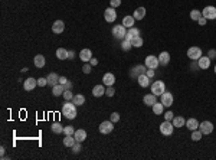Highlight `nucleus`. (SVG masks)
I'll use <instances>...</instances> for the list:
<instances>
[{
    "instance_id": "obj_49",
    "label": "nucleus",
    "mask_w": 216,
    "mask_h": 160,
    "mask_svg": "<svg viewBox=\"0 0 216 160\" xmlns=\"http://www.w3.org/2000/svg\"><path fill=\"white\" fill-rule=\"evenodd\" d=\"M190 68H192V69H200V68H199V62H197V61H192V64H190Z\"/></svg>"
},
{
    "instance_id": "obj_40",
    "label": "nucleus",
    "mask_w": 216,
    "mask_h": 160,
    "mask_svg": "<svg viewBox=\"0 0 216 160\" xmlns=\"http://www.w3.org/2000/svg\"><path fill=\"white\" fill-rule=\"evenodd\" d=\"M74 133H75V128L72 127V126L64 127V134H65V136H74Z\"/></svg>"
},
{
    "instance_id": "obj_4",
    "label": "nucleus",
    "mask_w": 216,
    "mask_h": 160,
    "mask_svg": "<svg viewBox=\"0 0 216 160\" xmlns=\"http://www.w3.org/2000/svg\"><path fill=\"white\" fill-rule=\"evenodd\" d=\"M200 57H202V49L199 46H192L187 49V58L190 61H197Z\"/></svg>"
},
{
    "instance_id": "obj_57",
    "label": "nucleus",
    "mask_w": 216,
    "mask_h": 160,
    "mask_svg": "<svg viewBox=\"0 0 216 160\" xmlns=\"http://www.w3.org/2000/svg\"><path fill=\"white\" fill-rule=\"evenodd\" d=\"M71 88H72V84H71L69 81H68V82L65 84V90H71Z\"/></svg>"
},
{
    "instance_id": "obj_17",
    "label": "nucleus",
    "mask_w": 216,
    "mask_h": 160,
    "mask_svg": "<svg viewBox=\"0 0 216 160\" xmlns=\"http://www.w3.org/2000/svg\"><path fill=\"white\" fill-rule=\"evenodd\" d=\"M102 82H104V85H107V87H113L114 82H115V76H114V74L107 72V74L102 76Z\"/></svg>"
},
{
    "instance_id": "obj_21",
    "label": "nucleus",
    "mask_w": 216,
    "mask_h": 160,
    "mask_svg": "<svg viewBox=\"0 0 216 160\" xmlns=\"http://www.w3.org/2000/svg\"><path fill=\"white\" fill-rule=\"evenodd\" d=\"M134 23H136V19H134V16H124L122 18V26L124 28H134Z\"/></svg>"
},
{
    "instance_id": "obj_38",
    "label": "nucleus",
    "mask_w": 216,
    "mask_h": 160,
    "mask_svg": "<svg viewBox=\"0 0 216 160\" xmlns=\"http://www.w3.org/2000/svg\"><path fill=\"white\" fill-rule=\"evenodd\" d=\"M133 48V43L130 42V41H127V39H122V42H121V49L122 51H130V49H131Z\"/></svg>"
},
{
    "instance_id": "obj_13",
    "label": "nucleus",
    "mask_w": 216,
    "mask_h": 160,
    "mask_svg": "<svg viewBox=\"0 0 216 160\" xmlns=\"http://www.w3.org/2000/svg\"><path fill=\"white\" fill-rule=\"evenodd\" d=\"M36 87H38V80H35V78H28L23 82V88L26 91H33Z\"/></svg>"
},
{
    "instance_id": "obj_33",
    "label": "nucleus",
    "mask_w": 216,
    "mask_h": 160,
    "mask_svg": "<svg viewBox=\"0 0 216 160\" xmlns=\"http://www.w3.org/2000/svg\"><path fill=\"white\" fill-rule=\"evenodd\" d=\"M75 143H76V140L74 136H65V139H64V144L66 147H72Z\"/></svg>"
},
{
    "instance_id": "obj_51",
    "label": "nucleus",
    "mask_w": 216,
    "mask_h": 160,
    "mask_svg": "<svg viewBox=\"0 0 216 160\" xmlns=\"http://www.w3.org/2000/svg\"><path fill=\"white\" fill-rule=\"evenodd\" d=\"M206 18H203V16H202V18H200V19H199V20H197V23H199V25H200V26H205V25H206Z\"/></svg>"
},
{
    "instance_id": "obj_32",
    "label": "nucleus",
    "mask_w": 216,
    "mask_h": 160,
    "mask_svg": "<svg viewBox=\"0 0 216 160\" xmlns=\"http://www.w3.org/2000/svg\"><path fill=\"white\" fill-rule=\"evenodd\" d=\"M163 110H164V105L161 104V101H160V103H156L154 105H153V113H154L156 115H160V114L163 113Z\"/></svg>"
},
{
    "instance_id": "obj_20",
    "label": "nucleus",
    "mask_w": 216,
    "mask_h": 160,
    "mask_svg": "<svg viewBox=\"0 0 216 160\" xmlns=\"http://www.w3.org/2000/svg\"><path fill=\"white\" fill-rule=\"evenodd\" d=\"M150 76H147V74H143V75H140L138 78H137V81H138V84H140V87H143V88H147V87H150Z\"/></svg>"
},
{
    "instance_id": "obj_46",
    "label": "nucleus",
    "mask_w": 216,
    "mask_h": 160,
    "mask_svg": "<svg viewBox=\"0 0 216 160\" xmlns=\"http://www.w3.org/2000/svg\"><path fill=\"white\" fill-rule=\"evenodd\" d=\"M45 85H48L46 78H39V80H38V87H45Z\"/></svg>"
},
{
    "instance_id": "obj_35",
    "label": "nucleus",
    "mask_w": 216,
    "mask_h": 160,
    "mask_svg": "<svg viewBox=\"0 0 216 160\" xmlns=\"http://www.w3.org/2000/svg\"><path fill=\"white\" fill-rule=\"evenodd\" d=\"M51 130L55 133V134H61V133H64V127H62L59 123H53V124H52V127H51Z\"/></svg>"
},
{
    "instance_id": "obj_39",
    "label": "nucleus",
    "mask_w": 216,
    "mask_h": 160,
    "mask_svg": "<svg viewBox=\"0 0 216 160\" xmlns=\"http://www.w3.org/2000/svg\"><path fill=\"white\" fill-rule=\"evenodd\" d=\"M131 43H133V48H141L143 46V43H144V41H143L141 36H137L136 39H133L131 41Z\"/></svg>"
},
{
    "instance_id": "obj_25",
    "label": "nucleus",
    "mask_w": 216,
    "mask_h": 160,
    "mask_svg": "<svg viewBox=\"0 0 216 160\" xmlns=\"http://www.w3.org/2000/svg\"><path fill=\"white\" fill-rule=\"evenodd\" d=\"M199 124H200V123L197 121L196 118H189V120H186V127H187L190 131L197 130V128H199Z\"/></svg>"
},
{
    "instance_id": "obj_6",
    "label": "nucleus",
    "mask_w": 216,
    "mask_h": 160,
    "mask_svg": "<svg viewBox=\"0 0 216 160\" xmlns=\"http://www.w3.org/2000/svg\"><path fill=\"white\" fill-rule=\"evenodd\" d=\"M113 130H114V123L111 120L102 121L99 124V133L101 134H110V133H113Z\"/></svg>"
},
{
    "instance_id": "obj_11",
    "label": "nucleus",
    "mask_w": 216,
    "mask_h": 160,
    "mask_svg": "<svg viewBox=\"0 0 216 160\" xmlns=\"http://www.w3.org/2000/svg\"><path fill=\"white\" fill-rule=\"evenodd\" d=\"M199 130L202 131V134L207 136V134H210V133L213 131V124H212L210 121H203L199 124Z\"/></svg>"
},
{
    "instance_id": "obj_3",
    "label": "nucleus",
    "mask_w": 216,
    "mask_h": 160,
    "mask_svg": "<svg viewBox=\"0 0 216 160\" xmlns=\"http://www.w3.org/2000/svg\"><path fill=\"white\" fill-rule=\"evenodd\" d=\"M166 91V85L163 81H154L151 84V92L154 95H161Z\"/></svg>"
},
{
    "instance_id": "obj_36",
    "label": "nucleus",
    "mask_w": 216,
    "mask_h": 160,
    "mask_svg": "<svg viewBox=\"0 0 216 160\" xmlns=\"http://www.w3.org/2000/svg\"><path fill=\"white\" fill-rule=\"evenodd\" d=\"M200 18H202V12H200V10L193 9L192 12H190V19H192V20H196V22H197Z\"/></svg>"
},
{
    "instance_id": "obj_29",
    "label": "nucleus",
    "mask_w": 216,
    "mask_h": 160,
    "mask_svg": "<svg viewBox=\"0 0 216 160\" xmlns=\"http://www.w3.org/2000/svg\"><path fill=\"white\" fill-rule=\"evenodd\" d=\"M133 16H134V19H136V20L144 19V16H146V9H144V7H137V9L134 10Z\"/></svg>"
},
{
    "instance_id": "obj_53",
    "label": "nucleus",
    "mask_w": 216,
    "mask_h": 160,
    "mask_svg": "<svg viewBox=\"0 0 216 160\" xmlns=\"http://www.w3.org/2000/svg\"><path fill=\"white\" fill-rule=\"evenodd\" d=\"M66 82H68V80H66L65 76H59V84H62V85H65Z\"/></svg>"
},
{
    "instance_id": "obj_18",
    "label": "nucleus",
    "mask_w": 216,
    "mask_h": 160,
    "mask_svg": "<svg viewBox=\"0 0 216 160\" xmlns=\"http://www.w3.org/2000/svg\"><path fill=\"white\" fill-rule=\"evenodd\" d=\"M64 29H65V23L62 20H55V23L52 25V32L56 33V35L64 32Z\"/></svg>"
},
{
    "instance_id": "obj_50",
    "label": "nucleus",
    "mask_w": 216,
    "mask_h": 160,
    "mask_svg": "<svg viewBox=\"0 0 216 160\" xmlns=\"http://www.w3.org/2000/svg\"><path fill=\"white\" fill-rule=\"evenodd\" d=\"M207 57L210 58V59H213V58H216V51H215V49H210V51L207 52Z\"/></svg>"
},
{
    "instance_id": "obj_42",
    "label": "nucleus",
    "mask_w": 216,
    "mask_h": 160,
    "mask_svg": "<svg viewBox=\"0 0 216 160\" xmlns=\"http://www.w3.org/2000/svg\"><path fill=\"white\" fill-rule=\"evenodd\" d=\"M114 94H115L114 87H108L107 90H105V95H107V97H114Z\"/></svg>"
},
{
    "instance_id": "obj_26",
    "label": "nucleus",
    "mask_w": 216,
    "mask_h": 160,
    "mask_svg": "<svg viewBox=\"0 0 216 160\" xmlns=\"http://www.w3.org/2000/svg\"><path fill=\"white\" fill-rule=\"evenodd\" d=\"M172 123H173L174 128H182L183 126H186V120H184L182 115H177V117H174L173 120H172Z\"/></svg>"
},
{
    "instance_id": "obj_28",
    "label": "nucleus",
    "mask_w": 216,
    "mask_h": 160,
    "mask_svg": "<svg viewBox=\"0 0 216 160\" xmlns=\"http://www.w3.org/2000/svg\"><path fill=\"white\" fill-rule=\"evenodd\" d=\"M68 57H69V51H66L65 48H58L56 49V58L58 59L64 61V59H68Z\"/></svg>"
},
{
    "instance_id": "obj_23",
    "label": "nucleus",
    "mask_w": 216,
    "mask_h": 160,
    "mask_svg": "<svg viewBox=\"0 0 216 160\" xmlns=\"http://www.w3.org/2000/svg\"><path fill=\"white\" fill-rule=\"evenodd\" d=\"M159 62H160V65H163V66H166V65H169V62H170V53L169 52H161L159 55Z\"/></svg>"
},
{
    "instance_id": "obj_41",
    "label": "nucleus",
    "mask_w": 216,
    "mask_h": 160,
    "mask_svg": "<svg viewBox=\"0 0 216 160\" xmlns=\"http://www.w3.org/2000/svg\"><path fill=\"white\" fill-rule=\"evenodd\" d=\"M64 98H65V101H72L74 94L71 92V90H65V92H64Z\"/></svg>"
},
{
    "instance_id": "obj_44",
    "label": "nucleus",
    "mask_w": 216,
    "mask_h": 160,
    "mask_svg": "<svg viewBox=\"0 0 216 160\" xmlns=\"http://www.w3.org/2000/svg\"><path fill=\"white\" fill-rule=\"evenodd\" d=\"M72 151H74V153H79L81 151V143L79 141H76L75 144L72 146Z\"/></svg>"
},
{
    "instance_id": "obj_9",
    "label": "nucleus",
    "mask_w": 216,
    "mask_h": 160,
    "mask_svg": "<svg viewBox=\"0 0 216 160\" xmlns=\"http://www.w3.org/2000/svg\"><path fill=\"white\" fill-rule=\"evenodd\" d=\"M144 65H146L147 68H150V69H156V68L160 65L159 58L154 57V55H148V57L146 58V61H144Z\"/></svg>"
},
{
    "instance_id": "obj_2",
    "label": "nucleus",
    "mask_w": 216,
    "mask_h": 160,
    "mask_svg": "<svg viewBox=\"0 0 216 160\" xmlns=\"http://www.w3.org/2000/svg\"><path fill=\"white\" fill-rule=\"evenodd\" d=\"M174 131V126L172 121H163L160 124V133L163 134V136H172Z\"/></svg>"
},
{
    "instance_id": "obj_30",
    "label": "nucleus",
    "mask_w": 216,
    "mask_h": 160,
    "mask_svg": "<svg viewBox=\"0 0 216 160\" xmlns=\"http://www.w3.org/2000/svg\"><path fill=\"white\" fill-rule=\"evenodd\" d=\"M92 95L94 97H102V95H105V88L101 84L95 85L94 88H92Z\"/></svg>"
},
{
    "instance_id": "obj_43",
    "label": "nucleus",
    "mask_w": 216,
    "mask_h": 160,
    "mask_svg": "<svg viewBox=\"0 0 216 160\" xmlns=\"http://www.w3.org/2000/svg\"><path fill=\"white\" fill-rule=\"evenodd\" d=\"M110 120H111L113 123H118V121H120V114H118V113H113L111 115H110Z\"/></svg>"
},
{
    "instance_id": "obj_14",
    "label": "nucleus",
    "mask_w": 216,
    "mask_h": 160,
    "mask_svg": "<svg viewBox=\"0 0 216 160\" xmlns=\"http://www.w3.org/2000/svg\"><path fill=\"white\" fill-rule=\"evenodd\" d=\"M137 36H140V30H138L137 28H130L127 30V33H125V38H124V39H127V41L131 42L133 39H136Z\"/></svg>"
},
{
    "instance_id": "obj_31",
    "label": "nucleus",
    "mask_w": 216,
    "mask_h": 160,
    "mask_svg": "<svg viewBox=\"0 0 216 160\" xmlns=\"http://www.w3.org/2000/svg\"><path fill=\"white\" fill-rule=\"evenodd\" d=\"M74 137H75L76 141L82 143V141L87 139V131H85V130H75V133H74Z\"/></svg>"
},
{
    "instance_id": "obj_16",
    "label": "nucleus",
    "mask_w": 216,
    "mask_h": 160,
    "mask_svg": "<svg viewBox=\"0 0 216 160\" xmlns=\"http://www.w3.org/2000/svg\"><path fill=\"white\" fill-rule=\"evenodd\" d=\"M79 58H81V61L89 62L91 59H92V52H91V49H88V48L82 49V51L79 52Z\"/></svg>"
},
{
    "instance_id": "obj_45",
    "label": "nucleus",
    "mask_w": 216,
    "mask_h": 160,
    "mask_svg": "<svg viewBox=\"0 0 216 160\" xmlns=\"http://www.w3.org/2000/svg\"><path fill=\"white\" fill-rule=\"evenodd\" d=\"M110 5H111V7H118V6H121V0H110Z\"/></svg>"
},
{
    "instance_id": "obj_1",
    "label": "nucleus",
    "mask_w": 216,
    "mask_h": 160,
    "mask_svg": "<svg viewBox=\"0 0 216 160\" xmlns=\"http://www.w3.org/2000/svg\"><path fill=\"white\" fill-rule=\"evenodd\" d=\"M62 115L68 120H74L76 117V105L74 103L65 101L64 107H62Z\"/></svg>"
},
{
    "instance_id": "obj_54",
    "label": "nucleus",
    "mask_w": 216,
    "mask_h": 160,
    "mask_svg": "<svg viewBox=\"0 0 216 160\" xmlns=\"http://www.w3.org/2000/svg\"><path fill=\"white\" fill-rule=\"evenodd\" d=\"M75 58V51H69V57H68V59H74Z\"/></svg>"
},
{
    "instance_id": "obj_24",
    "label": "nucleus",
    "mask_w": 216,
    "mask_h": 160,
    "mask_svg": "<svg viewBox=\"0 0 216 160\" xmlns=\"http://www.w3.org/2000/svg\"><path fill=\"white\" fill-rule=\"evenodd\" d=\"M65 92V85L62 84H56L52 87V94L55 95V97H59V95H64Z\"/></svg>"
},
{
    "instance_id": "obj_19",
    "label": "nucleus",
    "mask_w": 216,
    "mask_h": 160,
    "mask_svg": "<svg viewBox=\"0 0 216 160\" xmlns=\"http://www.w3.org/2000/svg\"><path fill=\"white\" fill-rule=\"evenodd\" d=\"M197 62H199V68L200 69H207L209 66H210V58L207 57H200L199 59H197Z\"/></svg>"
},
{
    "instance_id": "obj_27",
    "label": "nucleus",
    "mask_w": 216,
    "mask_h": 160,
    "mask_svg": "<svg viewBox=\"0 0 216 160\" xmlns=\"http://www.w3.org/2000/svg\"><path fill=\"white\" fill-rule=\"evenodd\" d=\"M33 64H35L36 68H43L45 64H46V59H45L43 55H36V57L33 58Z\"/></svg>"
},
{
    "instance_id": "obj_8",
    "label": "nucleus",
    "mask_w": 216,
    "mask_h": 160,
    "mask_svg": "<svg viewBox=\"0 0 216 160\" xmlns=\"http://www.w3.org/2000/svg\"><path fill=\"white\" fill-rule=\"evenodd\" d=\"M202 16L209 20L216 19V7L215 6H206V7L202 10Z\"/></svg>"
},
{
    "instance_id": "obj_56",
    "label": "nucleus",
    "mask_w": 216,
    "mask_h": 160,
    "mask_svg": "<svg viewBox=\"0 0 216 160\" xmlns=\"http://www.w3.org/2000/svg\"><path fill=\"white\" fill-rule=\"evenodd\" d=\"M89 62H91V65H92V66H95V65H97V64H98V61H97L95 58H92V59H91V61H89Z\"/></svg>"
},
{
    "instance_id": "obj_55",
    "label": "nucleus",
    "mask_w": 216,
    "mask_h": 160,
    "mask_svg": "<svg viewBox=\"0 0 216 160\" xmlns=\"http://www.w3.org/2000/svg\"><path fill=\"white\" fill-rule=\"evenodd\" d=\"M5 151H6V149L3 146L0 147V153H2V159H5Z\"/></svg>"
},
{
    "instance_id": "obj_15",
    "label": "nucleus",
    "mask_w": 216,
    "mask_h": 160,
    "mask_svg": "<svg viewBox=\"0 0 216 160\" xmlns=\"http://www.w3.org/2000/svg\"><path fill=\"white\" fill-rule=\"evenodd\" d=\"M157 95H154L153 92L151 94H147V95H144V98H143V103L146 104L147 107H153L156 103H157V98H156Z\"/></svg>"
},
{
    "instance_id": "obj_10",
    "label": "nucleus",
    "mask_w": 216,
    "mask_h": 160,
    "mask_svg": "<svg viewBox=\"0 0 216 160\" xmlns=\"http://www.w3.org/2000/svg\"><path fill=\"white\" fill-rule=\"evenodd\" d=\"M161 97V104L164 105V107H172L173 105V101H174V98H173V94L172 92H167V91H164L163 94L160 95Z\"/></svg>"
},
{
    "instance_id": "obj_7",
    "label": "nucleus",
    "mask_w": 216,
    "mask_h": 160,
    "mask_svg": "<svg viewBox=\"0 0 216 160\" xmlns=\"http://www.w3.org/2000/svg\"><path fill=\"white\" fill-rule=\"evenodd\" d=\"M104 19L107 20L108 23H113V22H115V19H117V12H115V9L114 7H108V9H105V12H104Z\"/></svg>"
},
{
    "instance_id": "obj_34",
    "label": "nucleus",
    "mask_w": 216,
    "mask_h": 160,
    "mask_svg": "<svg viewBox=\"0 0 216 160\" xmlns=\"http://www.w3.org/2000/svg\"><path fill=\"white\" fill-rule=\"evenodd\" d=\"M72 103L75 104V105H82V104L85 103V97L81 94H76L74 95V98H72Z\"/></svg>"
},
{
    "instance_id": "obj_22",
    "label": "nucleus",
    "mask_w": 216,
    "mask_h": 160,
    "mask_svg": "<svg viewBox=\"0 0 216 160\" xmlns=\"http://www.w3.org/2000/svg\"><path fill=\"white\" fill-rule=\"evenodd\" d=\"M46 80H48V85H51V87L59 84V75H58L56 72H51V74L46 76Z\"/></svg>"
},
{
    "instance_id": "obj_52",
    "label": "nucleus",
    "mask_w": 216,
    "mask_h": 160,
    "mask_svg": "<svg viewBox=\"0 0 216 160\" xmlns=\"http://www.w3.org/2000/svg\"><path fill=\"white\" fill-rule=\"evenodd\" d=\"M146 74H147V76H150V78H153V76H154V74H156V72H154V69H150V68H148V69H147V72H146Z\"/></svg>"
},
{
    "instance_id": "obj_48",
    "label": "nucleus",
    "mask_w": 216,
    "mask_h": 160,
    "mask_svg": "<svg viewBox=\"0 0 216 160\" xmlns=\"http://www.w3.org/2000/svg\"><path fill=\"white\" fill-rule=\"evenodd\" d=\"M82 71H84V74H89V72H91V65H89V64H85V65L82 66Z\"/></svg>"
},
{
    "instance_id": "obj_12",
    "label": "nucleus",
    "mask_w": 216,
    "mask_h": 160,
    "mask_svg": "<svg viewBox=\"0 0 216 160\" xmlns=\"http://www.w3.org/2000/svg\"><path fill=\"white\" fill-rule=\"evenodd\" d=\"M146 72H147V66L146 65H137V66H134V68L131 69L130 75H131L133 78H134V76H136V78H138L140 75L146 74Z\"/></svg>"
},
{
    "instance_id": "obj_47",
    "label": "nucleus",
    "mask_w": 216,
    "mask_h": 160,
    "mask_svg": "<svg viewBox=\"0 0 216 160\" xmlns=\"http://www.w3.org/2000/svg\"><path fill=\"white\" fill-rule=\"evenodd\" d=\"M164 118L167 120V121H172V120L174 118V114L172 113V111H167V113L164 114Z\"/></svg>"
},
{
    "instance_id": "obj_37",
    "label": "nucleus",
    "mask_w": 216,
    "mask_h": 160,
    "mask_svg": "<svg viewBox=\"0 0 216 160\" xmlns=\"http://www.w3.org/2000/svg\"><path fill=\"white\" fill-rule=\"evenodd\" d=\"M202 137H203L202 131H200V130L197 128V130H193V131H192V137H190V139H192L193 141H199L200 139H202Z\"/></svg>"
},
{
    "instance_id": "obj_58",
    "label": "nucleus",
    "mask_w": 216,
    "mask_h": 160,
    "mask_svg": "<svg viewBox=\"0 0 216 160\" xmlns=\"http://www.w3.org/2000/svg\"><path fill=\"white\" fill-rule=\"evenodd\" d=\"M215 74H216V65H215Z\"/></svg>"
},
{
    "instance_id": "obj_5",
    "label": "nucleus",
    "mask_w": 216,
    "mask_h": 160,
    "mask_svg": "<svg viewBox=\"0 0 216 160\" xmlns=\"http://www.w3.org/2000/svg\"><path fill=\"white\" fill-rule=\"evenodd\" d=\"M125 33H127V28H124L122 25H115L113 28V35L115 39H124L125 38Z\"/></svg>"
}]
</instances>
